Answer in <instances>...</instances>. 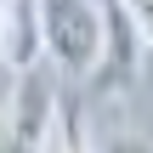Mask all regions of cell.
Masks as SVG:
<instances>
[{
	"label": "cell",
	"mask_w": 153,
	"mask_h": 153,
	"mask_svg": "<svg viewBox=\"0 0 153 153\" xmlns=\"http://www.w3.org/2000/svg\"><path fill=\"white\" fill-rule=\"evenodd\" d=\"M34 11H40V51L68 79H85L102 51V6L97 0H34Z\"/></svg>",
	"instance_id": "6da1fadb"
},
{
	"label": "cell",
	"mask_w": 153,
	"mask_h": 153,
	"mask_svg": "<svg viewBox=\"0 0 153 153\" xmlns=\"http://www.w3.org/2000/svg\"><path fill=\"white\" fill-rule=\"evenodd\" d=\"M125 11H131V23L142 28V40H148V51H153V0H119Z\"/></svg>",
	"instance_id": "5b68a950"
},
{
	"label": "cell",
	"mask_w": 153,
	"mask_h": 153,
	"mask_svg": "<svg viewBox=\"0 0 153 153\" xmlns=\"http://www.w3.org/2000/svg\"><path fill=\"white\" fill-rule=\"evenodd\" d=\"M6 114H11V125H6V142L11 148L40 153V148H57L62 142V131H57L62 97H57V79L40 68V57L17 68V85H11V108Z\"/></svg>",
	"instance_id": "7a4b0ae2"
},
{
	"label": "cell",
	"mask_w": 153,
	"mask_h": 153,
	"mask_svg": "<svg viewBox=\"0 0 153 153\" xmlns=\"http://www.w3.org/2000/svg\"><path fill=\"white\" fill-rule=\"evenodd\" d=\"M40 57V11L34 0H0V68H23Z\"/></svg>",
	"instance_id": "277c9868"
},
{
	"label": "cell",
	"mask_w": 153,
	"mask_h": 153,
	"mask_svg": "<svg viewBox=\"0 0 153 153\" xmlns=\"http://www.w3.org/2000/svg\"><path fill=\"white\" fill-rule=\"evenodd\" d=\"M142 51H148V40L131 23V11L119 0H102V51H97V68H91V74H102V91H125L142 68Z\"/></svg>",
	"instance_id": "3957f363"
}]
</instances>
